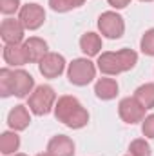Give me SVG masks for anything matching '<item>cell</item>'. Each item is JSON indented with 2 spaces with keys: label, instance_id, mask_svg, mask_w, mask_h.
Returning a JSON list of instances; mask_svg holds the SVG:
<instances>
[{
  "label": "cell",
  "instance_id": "1",
  "mask_svg": "<svg viewBox=\"0 0 154 156\" xmlns=\"http://www.w3.org/2000/svg\"><path fill=\"white\" fill-rule=\"evenodd\" d=\"M54 118L69 129H82L89 123V113L76 96H60L54 105Z\"/></svg>",
  "mask_w": 154,
  "mask_h": 156
},
{
  "label": "cell",
  "instance_id": "2",
  "mask_svg": "<svg viewBox=\"0 0 154 156\" xmlns=\"http://www.w3.org/2000/svg\"><path fill=\"white\" fill-rule=\"evenodd\" d=\"M138 64V53L132 49H120V51H105L98 56L96 67L107 75V76H116L120 73L131 71Z\"/></svg>",
  "mask_w": 154,
  "mask_h": 156
},
{
  "label": "cell",
  "instance_id": "3",
  "mask_svg": "<svg viewBox=\"0 0 154 156\" xmlns=\"http://www.w3.org/2000/svg\"><path fill=\"white\" fill-rule=\"evenodd\" d=\"M56 105V93L51 85H37L35 91L27 96V107L33 115L37 116H45L51 111H54Z\"/></svg>",
  "mask_w": 154,
  "mask_h": 156
},
{
  "label": "cell",
  "instance_id": "4",
  "mask_svg": "<svg viewBox=\"0 0 154 156\" xmlns=\"http://www.w3.org/2000/svg\"><path fill=\"white\" fill-rule=\"evenodd\" d=\"M67 78L73 85L83 87L96 78V66L89 58H75L67 66Z\"/></svg>",
  "mask_w": 154,
  "mask_h": 156
},
{
  "label": "cell",
  "instance_id": "5",
  "mask_svg": "<svg viewBox=\"0 0 154 156\" xmlns=\"http://www.w3.org/2000/svg\"><path fill=\"white\" fill-rule=\"evenodd\" d=\"M98 29L105 38H121L125 33V20L116 11H105L98 16Z\"/></svg>",
  "mask_w": 154,
  "mask_h": 156
},
{
  "label": "cell",
  "instance_id": "6",
  "mask_svg": "<svg viewBox=\"0 0 154 156\" xmlns=\"http://www.w3.org/2000/svg\"><path fill=\"white\" fill-rule=\"evenodd\" d=\"M145 107L138 102L136 96H127V98H121L120 104H118V115L120 118L125 122V123H138V122H143L145 118Z\"/></svg>",
  "mask_w": 154,
  "mask_h": 156
},
{
  "label": "cell",
  "instance_id": "7",
  "mask_svg": "<svg viewBox=\"0 0 154 156\" xmlns=\"http://www.w3.org/2000/svg\"><path fill=\"white\" fill-rule=\"evenodd\" d=\"M18 20L29 31H37L45 22V9L40 4H26L18 11Z\"/></svg>",
  "mask_w": 154,
  "mask_h": 156
},
{
  "label": "cell",
  "instance_id": "8",
  "mask_svg": "<svg viewBox=\"0 0 154 156\" xmlns=\"http://www.w3.org/2000/svg\"><path fill=\"white\" fill-rule=\"evenodd\" d=\"M38 69L44 78H56L65 71V58L58 53H47L40 60Z\"/></svg>",
  "mask_w": 154,
  "mask_h": 156
},
{
  "label": "cell",
  "instance_id": "9",
  "mask_svg": "<svg viewBox=\"0 0 154 156\" xmlns=\"http://www.w3.org/2000/svg\"><path fill=\"white\" fill-rule=\"evenodd\" d=\"M24 33H26V27L22 26V22L18 18H5V20H2L0 37L4 40V44H22Z\"/></svg>",
  "mask_w": 154,
  "mask_h": 156
},
{
  "label": "cell",
  "instance_id": "10",
  "mask_svg": "<svg viewBox=\"0 0 154 156\" xmlns=\"http://www.w3.org/2000/svg\"><path fill=\"white\" fill-rule=\"evenodd\" d=\"M2 56H4L5 64L11 67H22V66L29 64V56L26 53L24 44H5L2 49Z\"/></svg>",
  "mask_w": 154,
  "mask_h": 156
},
{
  "label": "cell",
  "instance_id": "11",
  "mask_svg": "<svg viewBox=\"0 0 154 156\" xmlns=\"http://www.w3.org/2000/svg\"><path fill=\"white\" fill-rule=\"evenodd\" d=\"M15 85H13V94L16 98H26L35 91V78L24 69H15Z\"/></svg>",
  "mask_w": 154,
  "mask_h": 156
},
{
  "label": "cell",
  "instance_id": "12",
  "mask_svg": "<svg viewBox=\"0 0 154 156\" xmlns=\"http://www.w3.org/2000/svg\"><path fill=\"white\" fill-rule=\"evenodd\" d=\"M47 153L51 156H75V142L65 134H56L49 140Z\"/></svg>",
  "mask_w": 154,
  "mask_h": 156
},
{
  "label": "cell",
  "instance_id": "13",
  "mask_svg": "<svg viewBox=\"0 0 154 156\" xmlns=\"http://www.w3.org/2000/svg\"><path fill=\"white\" fill-rule=\"evenodd\" d=\"M31 123V115L26 105H15L7 115V125L11 131H24Z\"/></svg>",
  "mask_w": 154,
  "mask_h": 156
},
{
  "label": "cell",
  "instance_id": "14",
  "mask_svg": "<svg viewBox=\"0 0 154 156\" xmlns=\"http://www.w3.org/2000/svg\"><path fill=\"white\" fill-rule=\"evenodd\" d=\"M24 47H26V53L29 56V62H33V64H40V60L49 53L47 42L44 38H38V37L27 38L24 42Z\"/></svg>",
  "mask_w": 154,
  "mask_h": 156
},
{
  "label": "cell",
  "instance_id": "15",
  "mask_svg": "<svg viewBox=\"0 0 154 156\" xmlns=\"http://www.w3.org/2000/svg\"><path fill=\"white\" fill-rule=\"evenodd\" d=\"M118 82L114 78H100L94 83V93L100 100H114L118 96Z\"/></svg>",
  "mask_w": 154,
  "mask_h": 156
},
{
  "label": "cell",
  "instance_id": "16",
  "mask_svg": "<svg viewBox=\"0 0 154 156\" xmlns=\"http://www.w3.org/2000/svg\"><path fill=\"white\" fill-rule=\"evenodd\" d=\"M80 49H82V53L89 58V56H100L102 53V38H100V35H96V33H93V31H89V33H85V35H82V38H80Z\"/></svg>",
  "mask_w": 154,
  "mask_h": 156
},
{
  "label": "cell",
  "instance_id": "17",
  "mask_svg": "<svg viewBox=\"0 0 154 156\" xmlns=\"http://www.w3.org/2000/svg\"><path fill=\"white\" fill-rule=\"evenodd\" d=\"M20 149V136L16 131H5L0 134V153L5 156L15 154Z\"/></svg>",
  "mask_w": 154,
  "mask_h": 156
},
{
  "label": "cell",
  "instance_id": "18",
  "mask_svg": "<svg viewBox=\"0 0 154 156\" xmlns=\"http://www.w3.org/2000/svg\"><path fill=\"white\" fill-rule=\"evenodd\" d=\"M134 96L145 109L154 107V83H143L134 91Z\"/></svg>",
  "mask_w": 154,
  "mask_h": 156
},
{
  "label": "cell",
  "instance_id": "19",
  "mask_svg": "<svg viewBox=\"0 0 154 156\" xmlns=\"http://www.w3.org/2000/svg\"><path fill=\"white\" fill-rule=\"evenodd\" d=\"M13 73H15V69H9V67L0 69V96L2 98H7L13 94V85H15Z\"/></svg>",
  "mask_w": 154,
  "mask_h": 156
},
{
  "label": "cell",
  "instance_id": "20",
  "mask_svg": "<svg viewBox=\"0 0 154 156\" xmlns=\"http://www.w3.org/2000/svg\"><path fill=\"white\" fill-rule=\"evenodd\" d=\"M83 4H85V0H49V7L54 13H67Z\"/></svg>",
  "mask_w": 154,
  "mask_h": 156
},
{
  "label": "cell",
  "instance_id": "21",
  "mask_svg": "<svg viewBox=\"0 0 154 156\" xmlns=\"http://www.w3.org/2000/svg\"><path fill=\"white\" fill-rule=\"evenodd\" d=\"M129 154L131 156H152L151 145L145 138H136L129 145Z\"/></svg>",
  "mask_w": 154,
  "mask_h": 156
},
{
  "label": "cell",
  "instance_id": "22",
  "mask_svg": "<svg viewBox=\"0 0 154 156\" xmlns=\"http://www.w3.org/2000/svg\"><path fill=\"white\" fill-rule=\"evenodd\" d=\"M140 49H142L143 55L154 56V27L147 29V31L143 33V37L140 40Z\"/></svg>",
  "mask_w": 154,
  "mask_h": 156
},
{
  "label": "cell",
  "instance_id": "23",
  "mask_svg": "<svg viewBox=\"0 0 154 156\" xmlns=\"http://www.w3.org/2000/svg\"><path fill=\"white\" fill-rule=\"evenodd\" d=\"M22 5H20V0H0V11L2 15L9 16V15H15L16 11H20Z\"/></svg>",
  "mask_w": 154,
  "mask_h": 156
},
{
  "label": "cell",
  "instance_id": "24",
  "mask_svg": "<svg viewBox=\"0 0 154 156\" xmlns=\"http://www.w3.org/2000/svg\"><path fill=\"white\" fill-rule=\"evenodd\" d=\"M142 133L145 138H152L154 140V115H149V116L143 118L142 122Z\"/></svg>",
  "mask_w": 154,
  "mask_h": 156
},
{
  "label": "cell",
  "instance_id": "25",
  "mask_svg": "<svg viewBox=\"0 0 154 156\" xmlns=\"http://www.w3.org/2000/svg\"><path fill=\"white\" fill-rule=\"evenodd\" d=\"M109 2V5H113L114 9H123V7H127L129 4H131V0H107Z\"/></svg>",
  "mask_w": 154,
  "mask_h": 156
},
{
  "label": "cell",
  "instance_id": "26",
  "mask_svg": "<svg viewBox=\"0 0 154 156\" xmlns=\"http://www.w3.org/2000/svg\"><path fill=\"white\" fill-rule=\"evenodd\" d=\"M11 156H27V154H24V153H15V154H11Z\"/></svg>",
  "mask_w": 154,
  "mask_h": 156
},
{
  "label": "cell",
  "instance_id": "27",
  "mask_svg": "<svg viewBox=\"0 0 154 156\" xmlns=\"http://www.w3.org/2000/svg\"><path fill=\"white\" fill-rule=\"evenodd\" d=\"M37 156H51V154H49V153H38Z\"/></svg>",
  "mask_w": 154,
  "mask_h": 156
},
{
  "label": "cell",
  "instance_id": "28",
  "mask_svg": "<svg viewBox=\"0 0 154 156\" xmlns=\"http://www.w3.org/2000/svg\"><path fill=\"white\" fill-rule=\"evenodd\" d=\"M140 2H152V0H140Z\"/></svg>",
  "mask_w": 154,
  "mask_h": 156
},
{
  "label": "cell",
  "instance_id": "29",
  "mask_svg": "<svg viewBox=\"0 0 154 156\" xmlns=\"http://www.w3.org/2000/svg\"><path fill=\"white\" fill-rule=\"evenodd\" d=\"M127 156H131V154H127Z\"/></svg>",
  "mask_w": 154,
  "mask_h": 156
}]
</instances>
